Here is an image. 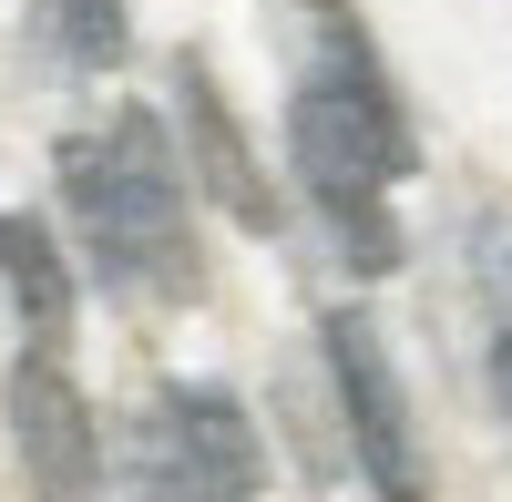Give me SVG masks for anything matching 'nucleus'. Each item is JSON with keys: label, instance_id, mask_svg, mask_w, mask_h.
<instances>
[{"label": "nucleus", "instance_id": "nucleus-9", "mask_svg": "<svg viewBox=\"0 0 512 502\" xmlns=\"http://www.w3.org/2000/svg\"><path fill=\"white\" fill-rule=\"evenodd\" d=\"M492 400H502V421H512V328H502V349H492Z\"/></svg>", "mask_w": 512, "mask_h": 502}, {"label": "nucleus", "instance_id": "nucleus-7", "mask_svg": "<svg viewBox=\"0 0 512 502\" xmlns=\"http://www.w3.org/2000/svg\"><path fill=\"white\" fill-rule=\"evenodd\" d=\"M0 277H11V298H21L31 349H62L72 339V267H62V246H52L41 216H0Z\"/></svg>", "mask_w": 512, "mask_h": 502}, {"label": "nucleus", "instance_id": "nucleus-4", "mask_svg": "<svg viewBox=\"0 0 512 502\" xmlns=\"http://www.w3.org/2000/svg\"><path fill=\"white\" fill-rule=\"evenodd\" d=\"M328 380H338V410H349V451H359V482L379 502H431V451H420V421H410V390L379 328L359 308H328Z\"/></svg>", "mask_w": 512, "mask_h": 502}, {"label": "nucleus", "instance_id": "nucleus-3", "mask_svg": "<svg viewBox=\"0 0 512 502\" xmlns=\"http://www.w3.org/2000/svg\"><path fill=\"white\" fill-rule=\"evenodd\" d=\"M134 502L154 492H216V502H256L267 492V441H256L246 400L216 380H175L154 390V410L134 421Z\"/></svg>", "mask_w": 512, "mask_h": 502}, {"label": "nucleus", "instance_id": "nucleus-10", "mask_svg": "<svg viewBox=\"0 0 512 502\" xmlns=\"http://www.w3.org/2000/svg\"><path fill=\"white\" fill-rule=\"evenodd\" d=\"M154 502H216V492H154Z\"/></svg>", "mask_w": 512, "mask_h": 502}, {"label": "nucleus", "instance_id": "nucleus-6", "mask_svg": "<svg viewBox=\"0 0 512 502\" xmlns=\"http://www.w3.org/2000/svg\"><path fill=\"white\" fill-rule=\"evenodd\" d=\"M175 113H185V164H195V185L216 195L246 236H277V185H267V164H256V144H246V123L226 113L216 72H205L195 52L175 62Z\"/></svg>", "mask_w": 512, "mask_h": 502}, {"label": "nucleus", "instance_id": "nucleus-2", "mask_svg": "<svg viewBox=\"0 0 512 502\" xmlns=\"http://www.w3.org/2000/svg\"><path fill=\"white\" fill-rule=\"evenodd\" d=\"M62 205L93 267L113 287H154V298H195V246H185V154L175 134L123 103L103 134H72L62 144Z\"/></svg>", "mask_w": 512, "mask_h": 502}, {"label": "nucleus", "instance_id": "nucleus-1", "mask_svg": "<svg viewBox=\"0 0 512 502\" xmlns=\"http://www.w3.org/2000/svg\"><path fill=\"white\" fill-rule=\"evenodd\" d=\"M318 41H328V62L297 82V103H287V154H297V185L318 195V216L338 226V257L359 277H390L400 267L390 185L410 175V123L390 103V82H379L369 31L338 11V0H318Z\"/></svg>", "mask_w": 512, "mask_h": 502}, {"label": "nucleus", "instance_id": "nucleus-8", "mask_svg": "<svg viewBox=\"0 0 512 502\" xmlns=\"http://www.w3.org/2000/svg\"><path fill=\"white\" fill-rule=\"evenodd\" d=\"M52 31H62V52L82 62V72H113L123 62V0H52Z\"/></svg>", "mask_w": 512, "mask_h": 502}, {"label": "nucleus", "instance_id": "nucleus-5", "mask_svg": "<svg viewBox=\"0 0 512 502\" xmlns=\"http://www.w3.org/2000/svg\"><path fill=\"white\" fill-rule=\"evenodd\" d=\"M11 451L41 502H103V431H93V400L62 369V349H21L11 369Z\"/></svg>", "mask_w": 512, "mask_h": 502}]
</instances>
